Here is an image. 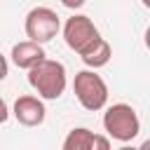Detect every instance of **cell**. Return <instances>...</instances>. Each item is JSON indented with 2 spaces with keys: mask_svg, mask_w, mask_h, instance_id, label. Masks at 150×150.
<instances>
[{
  "mask_svg": "<svg viewBox=\"0 0 150 150\" xmlns=\"http://www.w3.org/2000/svg\"><path fill=\"white\" fill-rule=\"evenodd\" d=\"M26 35L33 42H49L52 38H56L59 28H61V19L52 7H33L26 14Z\"/></svg>",
  "mask_w": 150,
  "mask_h": 150,
  "instance_id": "obj_4",
  "label": "cell"
},
{
  "mask_svg": "<svg viewBox=\"0 0 150 150\" xmlns=\"http://www.w3.org/2000/svg\"><path fill=\"white\" fill-rule=\"evenodd\" d=\"M84 2H87V0H61V5L68 7V9H80Z\"/></svg>",
  "mask_w": 150,
  "mask_h": 150,
  "instance_id": "obj_10",
  "label": "cell"
},
{
  "mask_svg": "<svg viewBox=\"0 0 150 150\" xmlns=\"http://www.w3.org/2000/svg\"><path fill=\"white\" fill-rule=\"evenodd\" d=\"M98 38V28L94 26V21L84 14H73L66 19L63 23V40L73 52H82L91 40Z\"/></svg>",
  "mask_w": 150,
  "mask_h": 150,
  "instance_id": "obj_5",
  "label": "cell"
},
{
  "mask_svg": "<svg viewBox=\"0 0 150 150\" xmlns=\"http://www.w3.org/2000/svg\"><path fill=\"white\" fill-rule=\"evenodd\" d=\"M12 61H14V66L16 68H23V70H28L30 66H35L40 59H45L47 54H45V49H42V45L40 42H33V40H23V42H16L14 47H12Z\"/></svg>",
  "mask_w": 150,
  "mask_h": 150,
  "instance_id": "obj_8",
  "label": "cell"
},
{
  "mask_svg": "<svg viewBox=\"0 0 150 150\" xmlns=\"http://www.w3.org/2000/svg\"><path fill=\"white\" fill-rule=\"evenodd\" d=\"M141 2H143V5H145V7H150V0H141Z\"/></svg>",
  "mask_w": 150,
  "mask_h": 150,
  "instance_id": "obj_12",
  "label": "cell"
},
{
  "mask_svg": "<svg viewBox=\"0 0 150 150\" xmlns=\"http://www.w3.org/2000/svg\"><path fill=\"white\" fill-rule=\"evenodd\" d=\"M110 56H112V49H110V45L98 35L96 40H91L82 52H80V59L84 61V66H89L91 70H96V68H103L108 61H110Z\"/></svg>",
  "mask_w": 150,
  "mask_h": 150,
  "instance_id": "obj_9",
  "label": "cell"
},
{
  "mask_svg": "<svg viewBox=\"0 0 150 150\" xmlns=\"http://www.w3.org/2000/svg\"><path fill=\"white\" fill-rule=\"evenodd\" d=\"M73 91L84 110H101L108 103V84L94 70H80L73 80Z\"/></svg>",
  "mask_w": 150,
  "mask_h": 150,
  "instance_id": "obj_3",
  "label": "cell"
},
{
  "mask_svg": "<svg viewBox=\"0 0 150 150\" xmlns=\"http://www.w3.org/2000/svg\"><path fill=\"white\" fill-rule=\"evenodd\" d=\"M103 129L112 141L129 143L141 131V120L129 103H112L103 115Z\"/></svg>",
  "mask_w": 150,
  "mask_h": 150,
  "instance_id": "obj_2",
  "label": "cell"
},
{
  "mask_svg": "<svg viewBox=\"0 0 150 150\" xmlns=\"http://www.w3.org/2000/svg\"><path fill=\"white\" fill-rule=\"evenodd\" d=\"M28 84L38 91L40 98L45 101H56L66 84H68V77H66V68L61 61H54V59H40L35 66L28 68Z\"/></svg>",
  "mask_w": 150,
  "mask_h": 150,
  "instance_id": "obj_1",
  "label": "cell"
},
{
  "mask_svg": "<svg viewBox=\"0 0 150 150\" xmlns=\"http://www.w3.org/2000/svg\"><path fill=\"white\" fill-rule=\"evenodd\" d=\"M108 148H110V141L105 136H96L84 127L68 131V136L63 138V150H108Z\"/></svg>",
  "mask_w": 150,
  "mask_h": 150,
  "instance_id": "obj_7",
  "label": "cell"
},
{
  "mask_svg": "<svg viewBox=\"0 0 150 150\" xmlns=\"http://www.w3.org/2000/svg\"><path fill=\"white\" fill-rule=\"evenodd\" d=\"M7 70H9V66H7V59L0 54V82L7 77Z\"/></svg>",
  "mask_w": 150,
  "mask_h": 150,
  "instance_id": "obj_11",
  "label": "cell"
},
{
  "mask_svg": "<svg viewBox=\"0 0 150 150\" xmlns=\"http://www.w3.org/2000/svg\"><path fill=\"white\" fill-rule=\"evenodd\" d=\"M12 115L16 117L19 124L23 127H40L45 122V103L40 96H33V94H23L14 101V108H12Z\"/></svg>",
  "mask_w": 150,
  "mask_h": 150,
  "instance_id": "obj_6",
  "label": "cell"
}]
</instances>
